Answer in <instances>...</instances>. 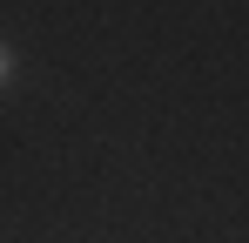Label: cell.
<instances>
[{
    "instance_id": "1",
    "label": "cell",
    "mask_w": 249,
    "mask_h": 243,
    "mask_svg": "<svg viewBox=\"0 0 249 243\" xmlns=\"http://www.w3.org/2000/svg\"><path fill=\"white\" fill-rule=\"evenodd\" d=\"M7 81H14V47L0 40V88H7Z\"/></svg>"
}]
</instances>
